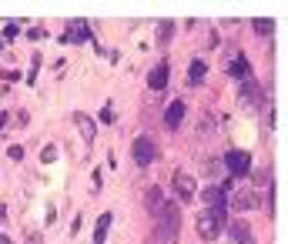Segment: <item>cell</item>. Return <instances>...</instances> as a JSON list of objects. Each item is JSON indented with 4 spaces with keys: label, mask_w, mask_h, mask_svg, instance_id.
<instances>
[{
    "label": "cell",
    "mask_w": 288,
    "mask_h": 244,
    "mask_svg": "<svg viewBox=\"0 0 288 244\" xmlns=\"http://www.w3.org/2000/svg\"><path fill=\"white\" fill-rule=\"evenodd\" d=\"M171 33H175V24H171V20H161V27H158V41H161V44H168Z\"/></svg>",
    "instance_id": "obj_18"
},
{
    "label": "cell",
    "mask_w": 288,
    "mask_h": 244,
    "mask_svg": "<svg viewBox=\"0 0 288 244\" xmlns=\"http://www.w3.org/2000/svg\"><path fill=\"white\" fill-rule=\"evenodd\" d=\"M161 204H164V194H161V187H148V194H144V207L151 214L161 211Z\"/></svg>",
    "instance_id": "obj_13"
},
{
    "label": "cell",
    "mask_w": 288,
    "mask_h": 244,
    "mask_svg": "<svg viewBox=\"0 0 288 244\" xmlns=\"http://www.w3.org/2000/svg\"><path fill=\"white\" fill-rule=\"evenodd\" d=\"M258 97H262V87H258L255 81H245V84H241V104H245V107H255Z\"/></svg>",
    "instance_id": "obj_9"
},
{
    "label": "cell",
    "mask_w": 288,
    "mask_h": 244,
    "mask_svg": "<svg viewBox=\"0 0 288 244\" xmlns=\"http://www.w3.org/2000/svg\"><path fill=\"white\" fill-rule=\"evenodd\" d=\"M232 77H235V81H241V84H245V81H251V67H248V60L241 57V54L232 60Z\"/></svg>",
    "instance_id": "obj_10"
},
{
    "label": "cell",
    "mask_w": 288,
    "mask_h": 244,
    "mask_svg": "<svg viewBox=\"0 0 288 244\" xmlns=\"http://www.w3.org/2000/svg\"><path fill=\"white\" fill-rule=\"evenodd\" d=\"M205 74H208V71H205V64H201V60H194L188 77H191V84H201V81H205Z\"/></svg>",
    "instance_id": "obj_17"
},
{
    "label": "cell",
    "mask_w": 288,
    "mask_h": 244,
    "mask_svg": "<svg viewBox=\"0 0 288 244\" xmlns=\"http://www.w3.org/2000/svg\"><path fill=\"white\" fill-rule=\"evenodd\" d=\"M224 167H228V174H232V181L235 178H245V174L251 171V154L248 151H228V154H224Z\"/></svg>",
    "instance_id": "obj_2"
},
{
    "label": "cell",
    "mask_w": 288,
    "mask_h": 244,
    "mask_svg": "<svg viewBox=\"0 0 288 244\" xmlns=\"http://www.w3.org/2000/svg\"><path fill=\"white\" fill-rule=\"evenodd\" d=\"M221 228H224V218H215L211 211H201L198 214V234L205 237V241H215Z\"/></svg>",
    "instance_id": "obj_5"
},
{
    "label": "cell",
    "mask_w": 288,
    "mask_h": 244,
    "mask_svg": "<svg viewBox=\"0 0 288 244\" xmlns=\"http://www.w3.org/2000/svg\"><path fill=\"white\" fill-rule=\"evenodd\" d=\"M201 197H205V204H208V211L215 214V218H224V214H228V194H224L221 187L208 184L201 191Z\"/></svg>",
    "instance_id": "obj_3"
},
{
    "label": "cell",
    "mask_w": 288,
    "mask_h": 244,
    "mask_svg": "<svg viewBox=\"0 0 288 244\" xmlns=\"http://www.w3.org/2000/svg\"><path fill=\"white\" fill-rule=\"evenodd\" d=\"M178 234H181V207L175 201H164L158 211V237L164 244H175Z\"/></svg>",
    "instance_id": "obj_1"
},
{
    "label": "cell",
    "mask_w": 288,
    "mask_h": 244,
    "mask_svg": "<svg viewBox=\"0 0 288 244\" xmlns=\"http://www.w3.org/2000/svg\"><path fill=\"white\" fill-rule=\"evenodd\" d=\"M255 33H262V37H272V33H275V24H272V20H255Z\"/></svg>",
    "instance_id": "obj_19"
},
{
    "label": "cell",
    "mask_w": 288,
    "mask_h": 244,
    "mask_svg": "<svg viewBox=\"0 0 288 244\" xmlns=\"http://www.w3.org/2000/svg\"><path fill=\"white\" fill-rule=\"evenodd\" d=\"M107 228H111V214H101L97 218V224H94V244H104V237H107Z\"/></svg>",
    "instance_id": "obj_16"
},
{
    "label": "cell",
    "mask_w": 288,
    "mask_h": 244,
    "mask_svg": "<svg viewBox=\"0 0 288 244\" xmlns=\"http://www.w3.org/2000/svg\"><path fill=\"white\" fill-rule=\"evenodd\" d=\"M7 121H10V114H0V130L7 127Z\"/></svg>",
    "instance_id": "obj_23"
},
{
    "label": "cell",
    "mask_w": 288,
    "mask_h": 244,
    "mask_svg": "<svg viewBox=\"0 0 288 244\" xmlns=\"http://www.w3.org/2000/svg\"><path fill=\"white\" fill-rule=\"evenodd\" d=\"M17 33H20V24H7L4 27V41H14Z\"/></svg>",
    "instance_id": "obj_20"
},
{
    "label": "cell",
    "mask_w": 288,
    "mask_h": 244,
    "mask_svg": "<svg viewBox=\"0 0 288 244\" xmlns=\"http://www.w3.org/2000/svg\"><path fill=\"white\" fill-rule=\"evenodd\" d=\"M74 121H77V127H80V137H84V141H88V144H91V141L97 137V124L91 121L88 114H77V117H74Z\"/></svg>",
    "instance_id": "obj_11"
},
{
    "label": "cell",
    "mask_w": 288,
    "mask_h": 244,
    "mask_svg": "<svg viewBox=\"0 0 288 244\" xmlns=\"http://www.w3.org/2000/svg\"><path fill=\"white\" fill-rule=\"evenodd\" d=\"M148 87H151V90H164V87H168V64H164V60L148 74Z\"/></svg>",
    "instance_id": "obj_7"
},
{
    "label": "cell",
    "mask_w": 288,
    "mask_h": 244,
    "mask_svg": "<svg viewBox=\"0 0 288 244\" xmlns=\"http://www.w3.org/2000/svg\"><path fill=\"white\" fill-rule=\"evenodd\" d=\"M0 244H14V241H10V237H7V234H0Z\"/></svg>",
    "instance_id": "obj_24"
},
{
    "label": "cell",
    "mask_w": 288,
    "mask_h": 244,
    "mask_svg": "<svg viewBox=\"0 0 288 244\" xmlns=\"http://www.w3.org/2000/svg\"><path fill=\"white\" fill-rule=\"evenodd\" d=\"M184 111H188L184 100H171V107L164 111V124H168V127H178V124L184 121Z\"/></svg>",
    "instance_id": "obj_8"
},
{
    "label": "cell",
    "mask_w": 288,
    "mask_h": 244,
    "mask_svg": "<svg viewBox=\"0 0 288 244\" xmlns=\"http://www.w3.org/2000/svg\"><path fill=\"white\" fill-rule=\"evenodd\" d=\"M228 207H235V211H251V207H258V197L255 194H238L235 201H228Z\"/></svg>",
    "instance_id": "obj_15"
},
{
    "label": "cell",
    "mask_w": 288,
    "mask_h": 244,
    "mask_svg": "<svg viewBox=\"0 0 288 244\" xmlns=\"http://www.w3.org/2000/svg\"><path fill=\"white\" fill-rule=\"evenodd\" d=\"M64 41H91V30L84 20H71V30H67Z\"/></svg>",
    "instance_id": "obj_14"
},
{
    "label": "cell",
    "mask_w": 288,
    "mask_h": 244,
    "mask_svg": "<svg viewBox=\"0 0 288 244\" xmlns=\"http://www.w3.org/2000/svg\"><path fill=\"white\" fill-rule=\"evenodd\" d=\"M175 191H178V194L184 197V201H188V197L194 194V181L188 178V174H184V171H178V174H175Z\"/></svg>",
    "instance_id": "obj_12"
},
{
    "label": "cell",
    "mask_w": 288,
    "mask_h": 244,
    "mask_svg": "<svg viewBox=\"0 0 288 244\" xmlns=\"http://www.w3.org/2000/svg\"><path fill=\"white\" fill-rule=\"evenodd\" d=\"M228 237H232V244H255V237H251V228L245 224V221H232L228 224Z\"/></svg>",
    "instance_id": "obj_6"
},
{
    "label": "cell",
    "mask_w": 288,
    "mask_h": 244,
    "mask_svg": "<svg viewBox=\"0 0 288 244\" xmlns=\"http://www.w3.org/2000/svg\"><path fill=\"white\" fill-rule=\"evenodd\" d=\"M40 157H44V164H50V161H57V147H44V154H40Z\"/></svg>",
    "instance_id": "obj_21"
},
{
    "label": "cell",
    "mask_w": 288,
    "mask_h": 244,
    "mask_svg": "<svg viewBox=\"0 0 288 244\" xmlns=\"http://www.w3.org/2000/svg\"><path fill=\"white\" fill-rule=\"evenodd\" d=\"M131 154H134V164L148 167V164H154V157H158V147H154L151 137H137L134 147H131Z\"/></svg>",
    "instance_id": "obj_4"
},
{
    "label": "cell",
    "mask_w": 288,
    "mask_h": 244,
    "mask_svg": "<svg viewBox=\"0 0 288 244\" xmlns=\"http://www.w3.org/2000/svg\"><path fill=\"white\" fill-rule=\"evenodd\" d=\"M7 154H10V161H24V147H17V144H14Z\"/></svg>",
    "instance_id": "obj_22"
}]
</instances>
